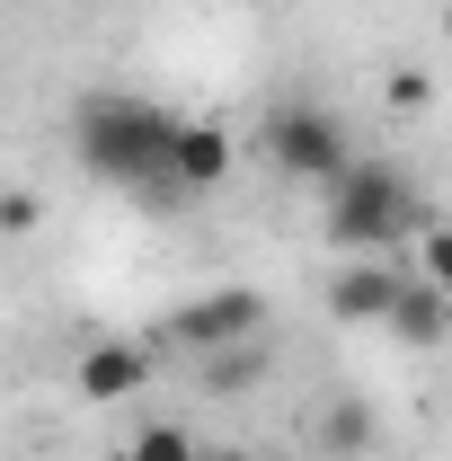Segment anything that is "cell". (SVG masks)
I'll use <instances>...</instances> for the list:
<instances>
[{
  "mask_svg": "<svg viewBox=\"0 0 452 461\" xmlns=\"http://www.w3.org/2000/svg\"><path fill=\"white\" fill-rule=\"evenodd\" d=\"M169 133L177 115L160 98H133V89H89L71 107V160L98 186H124V195H151L169 204Z\"/></svg>",
  "mask_w": 452,
  "mask_h": 461,
  "instance_id": "6da1fadb",
  "label": "cell"
},
{
  "mask_svg": "<svg viewBox=\"0 0 452 461\" xmlns=\"http://www.w3.org/2000/svg\"><path fill=\"white\" fill-rule=\"evenodd\" d=\"M320 230H329V249H346V258H391L408 230H426V204H417V186L391 160H346L320 186Z\"/></svg>",
  "mask_w": 452,
  "mask_h": 461,
  "instance_id": "7a4b0ae2",
  "label": "cell"
},
{
  "mask_svg": "<svg viewBox=\"0 0 452 461\" xmlns=\"http://www.w3.org/2000/svg\"><path fill=\"white\" fill-rule=\"evenodd\" d=\"M267 160H276L293 186H329V177L355 160V142H346L338 107H311V98H284L267 115Z\"/></svg>",
  "mask_w": 452,
  "mask_h": 461,
  "instance_id": "3957f363",
  "label": "cell"
},
{
  "mask_svg": "<svg viewBox=\"0 0 452 461\" xmlns=\"http://www.w3.org/2000/svg\"><path fill=\"white\" fill-rule=\"evenodd\" d=\"M169 338L186 346V355H222V346L267 338V293H249V285H213V293H195V302H177Z\"/></svg>",
  "mask_w": 452,
  "mask_h": 461,
  "instance_id": "277c9868",
  "label": "cell"
},
{
  "mask_svg": "<svg viewBox=\"0 0 452 461\" xmlns=\"http://www.w3.org/2000/svg\"><path fill=\"white\" fill-rule=\"evenodd\" d=\"M231 169H240V142H231L222 124H213V115H204V124L177 115V133H169V195H213Z\"/></svg>",
  "mask_w": 452,
  "mask_h": 461,
  "instance_id": "5b68a950",
  "label": "cell"
},
{
  "mask_svg": "<svg viewBox=\"0 0 452 461\" xmlns=\"http://www.w3.org/2000/svg\"><path fill=\"white\" fill-rule=\"evenodd\" d=\"M142 382H151V346H142V338H98L89 355H80V364H71V391H80L89 408L133 400Z\"/></svg>",
  "mask_w": 452,
  "mask_h": 461,
  "instance_id": "8992f818",
  "label": "cell"
},
{
  "mask_svg": "<svg viewBox=\"0 0 452 461\" xmlns=\"http://www.w3.org/2000/svg\"><path fill=\"white\" fill-rule=\"evenodd\" d=\"M391 293H399L391 258H355V267H338V285H329V320H346V329H382Z\"/></svg>",
  "mask_w": 452,
  "mask_h": 461,
  "instance_id": "52a82bcc",
  "label": "cell"
},
{
  "mask_svg": "<svg viewBox=\"0 0 452 461\" xmlns=\"http://www.w3.org/2000/svg\"><path fill=\"white\" fill-rule=\"evenodd\" d=\"M382 329H391L399 346H417V355H435V346L452 338V302L426 276H399V293H391V311H382Z\"/></svg>",
  "mask_w": 452,
  "mask_h": 461,
  "instance_id": "ba28073f",
  "label": "cell"
},
{
  "mask_svg": "<svg viewBox=\"0 0 452 461\" xmlns=\"http://www.w3.org/2000/svg\"><path fill=\"white\" fill-rule=\"evenodd\" d=\"M373 435H382V426H373V408H364V400H338L329 417H320V444H329V461L373 453Z\"/></svg>",
  "mask_w": 452,
  "mask_h": 461,
  "instance_id": "9c48e42d",
  "label": "cell"
},
{
  "mask_svg": "<svg viewBox=\"0 0 452 461\" xmlns=\"http://www.w3.org/2000/svg\"><path fill=\"white\" fill-rule=\"evenodd\" d=\"M195 364H204V391H249V382L267 373V338L222 346V355H195Z\"/></svg>",
  "mask_w": 452,
  "mask_h": 461,
  "instance_id": "30bf717a",
  "label": "cell"
},
{
  "mask_svg": "<svg viewBox=\"0 0 452 461\" xmlns=\"http://www.w3.org/2000/svg\"><path fill=\"white\" fill-rule=\"evenodd\" d=\"M124 461H204V444H195L186 426H169V417H151V426L124 444Z\"/></svg>",
  "mask_w": 452,
  "mask_h": 461,
  "instance_id": "8fae6325",
  "label": "cell"
},
{
  "mask_svg": "<svg viewBox=\"0 0 452 461\" xmlns=\"http://www.w3.org/2000/svg\"><path fill=\"white\" fill-rule=\"evenodd\" d=\"M417 276L452 302V222H426V230H417Z\"/></svg>",
  "mask_w": 452,
  "mask_h": 461,
  "instance_id": "7c38bea8",
  "label": "cell"
},
{
  "mask_svg": "<svg viewBox=\"0 0 452 461\" xmlns=\"http://www.w3.org/2000/svg\"><path fill=\"white\" fill-rule=\"evenodd\" d=\"M382 98H391V115H426V107H435V80H426V71H391Z\"/></svg>",
  "mask_w": 452,
  "mask_h": 461,
  "instance_id": "4fadbf2b",
  "label": "cell"
},
{
  "mask_svg": "<svg viewBox=\"0 0 452 461\" xmlns=\"http://www.w3.org/2000/svg\"><path fill=\"white\" fill-rule=\"evenodd\" d=\"M36 230V195H0V240H27Z\"/></svg>",
  "mask_w": 452,
  "mask_h": 461,
  "instance_id": "5bb4252c",
  "label": "cell"
},
{
  "mask_svg": "<svg viewBox=\"0 0 452 461\" xmlns=\"http://www.w3.org/2000/svg\"><path fill=\"white\" fill-rule=\"evenodd\" d=\"M204 461H258V453H204Z\"/></svg>",
  "mask_w": 452,
  "mask_h": 461,
  "instance_id": "9a60e30c",
  "label": "cell"
}]
</instances>
